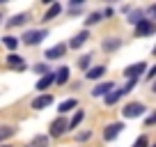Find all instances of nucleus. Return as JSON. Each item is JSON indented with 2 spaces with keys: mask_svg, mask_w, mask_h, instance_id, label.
<instances>
[{
  "mask_svg": "<svg viewBox=\"0 0 156 147\" xmlns=\"http://www.w3.org/2000/svg\"><path fill=\"white\" fill-rule=\"evenodd\" d=\"M46 37H48V32H46V30H28V32L23 34V44L37 46V44H41Z\"/></svg>",
  "mask_w": 156,
  "mask_h": 147,
  "instance_id": "1",
  "label": "nucleus"
},
{
  "mask_svg": "<svg viewBox=\"0 0 156 147\" xmlns=\"http://www.w3.org/2000/svg\"><path fill=\"white\" fill-rule=\"evenodd\" d=\"M145 71H147V64L145 62H136V64H131V67L124 69V76H126L129 81H138V76L145 74Z\"/></svg>",
  "mask_w": 156,
  "mask_h": 147,
  "instance_id": "2",
  "label": "nucleus"
},
{
  "mask_svg": "<svg viewBox=\"0 0 156 147\" xmlns=\"http://www.w3.org/2000/svg\"><path fill=\"white\" fill-rule=\"evenodd\" d=\"M64 131H69V122L64 117H58V120L51 122V136H53V138H60Z\"/></svg>",
  "mask_w": 156,
  "mask_h": 147,
  "instance_id": "3",
  "label": "nucleus"
},
{
  "mask_svg": "<svg viewBox=\"0 0 156 147\" xmlns=\"http://www.w3.org/2000/svg\"><path fill=\"white\" fill-rule=\"evenodd\" d=\"M154 32H156V23H151L147 19H142L136 25V37H147V34H154Z\"/></svg>",
  "mask_w": 156,
  "mask_h": 147,
  "instance_id": "4",
  "label": "nucleus"
},
{
  "mask_svg": "<svg viewBox=\"0 0 156 147\" xmlns=\"http://www.w3.org/2000/svg\"><path fill=\"white\" fill-rule=\"evenodd\" d=\"M142 113H145V106H142V103H129V106H124V110H122V115H124L126 120L140 117Z\"/></svg>",
  "mask_w": 156,
  "mask_h": 147,
  "instance_id": "5",
  "label": "nucleus"
},
{
  "mask_svg": "<svg viewBox=\"0 0 156 147\" xmlns=\"http://www.w3.org/2000/svg\"><path fill=\"white\" fill-rule=\"evenodd\" d=\"M122 129H124V124L122 122H115V124H108L106 127V131H103V138L106 140H115L119 133H122Z\"/></svg>",
  "mask_w": 156,
  "mask_h": 147,
  "instance_id": "6",
  "label": "nucleus"
},
{
  "mask_svg": "<svg viewBox=\"0 0 156 147\" xmlns=\"http://www.w3.org/2000/svg\"><path fill=\"white\" fill-rule=\"evenodd\" d=\"M64 53H67V44H58V46H53V48L46 51L44 58H46V60H60Z\"/></svg>",
  "mask_w": 156,
  "mask_h": 147,
  "instance_id": "7",
  "label": "nucleus"
},
{
  "mask_svg": "<svg viewBox=\"0 0 156 147\" xmlns=\"http://www.w3.org/2000/svg\"><path fill=\"white\" fill-rule=\"evenodd\" d=\"M112 90H115V85H112L110 81H106V83H99L97 88L92 90V97H106V94H110Z\"/></svg>",
  "mask_w": 156,
  "mask_h": 147,
  "instance_id": "8",
  "label": "nucleus"
},
{
  "mask_svg": "<svg viewBox=\"0 0 156 147\" xmlns=\"http://www.w3.org/2000/svg\"><path fill=\"white\" fill-rule=\"evenodd\" d=\"M51 103H53V94H41V97L32 99V108L34 110H41V108L51 106Z\"/></svg>",
  "mask_w": 156,
  "mask_h": 147,
  "instance_id": "9",
  "label": "nucleus"
},
{
  "mask_svg": "<svg viewBox=\"0 0 156 147\" xmlns=\"http://www.w3.org/2000/svg\"><path fill=\"white\" fill-rule=\"evenodd\" d=\"M87 39H90V32H87V30H83V32H78L76 37L69 41V48H80V46H83Z\"/></svg>",
  "mask_w": 156,
  "mask_h": 147,
  "instance_id": "10",
  "label": "nucleus"
},
{
  "mask_svg": "<svg viewBox=\"0 0 156 147\" xmlns=\"http://www.w3.org/2000/svg\"><path fill=\"white\" fill-rule=\"evenodd\" d=\"M53 83H55V74L51 71V74H46L44 78H41V81L37 83V90H39V92H44V90H48V88H51Z\"/></svg>",
  "mask_w": 156,
  "mask_h": 147,
  "instance_id": "11",
  "label": "nucleus"
},
{
  "mask_svg": "<svg viewBox=\"0 0 156 147\" xmlns=\"http://www.w3.org/2000/svg\"><path fill=\"white\" fill-rule=\"evenodd\" d=\"M122 97H124V90H122V88H115L110 94H106V106H112V103H117Z\"/></svg>",
  "mask_w": 156,
  "mask_h": 147,
  "instance_id": "12",
  "label": "nucleus"
},
{
  "mask_svg": "<svg viewBox=\"0 0 156 147\" xmlns=\"http://www.w3.org/2000/svg\"><path fill=\"white\" fill-rule=\"evenodd\" d=\"M103 74H106V67H103V64H99V67L87 69V71H85V76H87L90 81H97V78H101Z\"/></svg>",
  "mask_w": 156,
  "mask_h": 147,
  "instance_id": "13",
  "label": "nucleus"
},
{
  "mask_svg": "<svg viewBox=\"0 0 156 147\" xmlns=\"http://www.w3.org/2000/svg\"><path fill=\"white\" fill-rule=\"evenodd\" d=\"M119 46H122V39H117V37H110V39H103V51H108V53L117 51Z\"/></svg>",
  "mask_w": 156,
  "mask_h": 147,
  "instance_id": "14",
  "label": "nucleus"
},
{
  "mask_svg": "<svg viewBox=\"0 0 156 147\" xmlns=\"http://www.w3.org/2000/svg\"><path fill=\"white\" fill-rule=\"evenodd\" d=\"M69 78V67H60L58 71H55V83L58 85H64Z\"/></svg>",
  "mask_w": 156,
  "mask_h": 147,
  "instance_id": "15",
  "label": "nucleus"
},
{
  "mask_svg": "<svg viewBox=\"0 0 156 147\" xmlns=\"http://www.w3.org/2000/svg\"><path fill=\"white\" fill-rule=\"evenodd\" d=\"M7 64H9V67H16V69H25V64H23V58H21V55H16V53L7 55Z\"/></svg>",
  "mask_w": 156,
  "mask_h": 147,
  "instance_id": "16",
  "label": "nucleus"
},
{
  "mask_svg": "<svg viewBox=\"0 0 156 147\" xmlns=\"http://www.w3.org/2000/svg\"><path fill=\"white\" fill-rule=\"evenodd\" d=\"M25 21H28V14H16V16H12V19L7 21V25H9V28H16V25H23Z\"/></svg>",
  "mask_w": 156,
  "mask_h": 147,
  "instance_id": "17",
  "label": "nucleus"
},
{
  "mask_svg": "<svg viewBox=\"0 0 156 147\" xmlns=\"http://www.w3.org/2000/svg\"><path fill=\"white\" fill-rule=\"evenodd\" d=\"M28 147H48V136H37V138H32Z\"/></svg>",
  "mask_w": 156,
  "mask_h": 147,
  "instance_id": "18",
  "label": "nucleus"
},
{
  "mask_svg": "<svg viewBox=\"0 0 156 147\" xmlns=\"http://www.w3.org/2000/svg\"><path fill=\"white\" fill-rule=\"evenodd\" d=\"M60 9H62V7H60L58 2H53V5H51V9L44 14V19H41V21H51V19H55V16L60 14Z\"/></svg>",
  "mask_w": 156,
  "mask_h": 147,
  "instance_id": "19",
  "label": "nucleus"
},
{
  "mask_svg": "<svg viewBox=\"0 0 156 147\" xmlns=\"http://www.w3.org/2000/svg\"><path fill=\"white\" fill-rule=\"evenodd\" d=\"M73 108H76V99H67V101H62V103H60V108H58V110H60V113H69V110H73Z\"/></svg>",
  "mask_w": 156,
  "mask_h": 147,
  "instance_id": "20",
  "label": "nucleus"
},
{
  "mask_svg": "<svg viewBox=\"0 0 156 147\" xmlns=\"http://www.w3.org/2000/svg\"><path fill=\"white\" fill-rule=\"evenodd\" d=\"M14 133H16V129H14V127H0V142L7 140V138H12Z\"/></svg>",
  "mask_w": 156,
  "mask_h": 147,
  "instance_id": "21",
  "label": "nucleus"
},
{
  "mask_svg": "<svg viewBox=\"0 0 156 147\" xmlns=\"http://www.w3.org/2000/svg\"><path fill=\"white\" fill-rule=\"evenodd\" d=\"M83 117H85V113H83V110H76V115H73V120H71V122H69V129H76L78 124L83 122Z\"/></svg>",
  "mask_w": 156,
  "mask_h": 147,
  "instance_id": "22",
  "label": "nucleus"
},
{
  "mask_svg": "<svg viewBox=\"0 0 156 147\" xmlns=\"http://www.w3.org/2000/svg\"><path fill=\"white\" fill-rule=\"evenodd\" d=\"M90 64H92V55H83V58H80V60H78V67H80V69H83V71H87V69H90Z\"/></svg>",
  "mask_w": 156,
  "mask_h": 147,
  "instance_id": "23",
  "label": "nucleus"
},
{
  "mask_svg": "<svg viewBox=\"0 0 156 147\" xmlns=\"http://www.w3.org/2000/svg\"><path fill=\"white\" fill-rule=\"evenodd\" d=\"M101 12H94V14H90L87 19H85V28H87V25H94V23H99V21H101Z\"/></svg>",
  "mask_w": 156,
  "mask_h": 147,
  "instance_id": "24",
  "label": "nucleus"
},
{
  "mask_svg": "<svg viewBox=\"0 0 156 147\" xmlns=\"http://www.w3.org/2000/svg\"><path fill=\"white\" fill-rule=\"evenodd\" d=\"M142 21V12L140 9H136V12H131V14H129V23L131 25H138Z\"/></svg>",
  "mask_w": 156,
  "mask_h": 147,
  "instance_id": "25",
  "label": "nucleus"
},
{
  "mask_svg": "<svg viewBox=\"0 0 156 147\" xmlns=\"http://www.w3.org/2000/svg\"><path fill=\"white\" fill-rule=\"evenodd\" d=\"M2 41H5V46L9 51H16V46H19V39H16V37H5Z\"/></svg>",
  "mask_w": 156,
  "mask_h": 147,
  "instance_id": "26",
  "label": "nucleus"
},
{
  "mask_svg": "<svg viewBox=\"0 0 156 147\" xmlns=\"http://www.w3.org/2000/svg\"><path fill=\"white\" fill-rule=\"evenodd\" d=\"M147 21H151V23L156 21V5H149V7H147Z\"/></svg>",
  "mask_w": 156,
  "mask_h": 147,
  "instance_id": "27",
  "label": "nucleus"
},
{
  "mask_svg": "<svg viewBox=\"0 0 156 147\" xmlns=\"http://www.w3.org/2000/svg\"><path fill=\"white\" fill-rule=\"evenodd\" d=\"M90 138H92V131H83V133H78L76 140H78V142H83V140H90Z\"/></svg>",
  "mask_w": 156,
  "mask_h": 147,
  "instance_id": "28",
  "label": "nucleus"
},
{
  "mask_svg": "<svg viewBox=\"0 0 156 147\" xmlns=\"http://www.w3.org/2000/svg\"><path fill=\"white\" fill-rule=\"evenodd\" d=\"M32 71H37V74H51L46 64H37V67H32Z\"/></svg>",
  "mask_w": 156,
  "mask_h": 147,
  "instance_id": "29",
  "label": "nucleus"
},
{
  "mask_svg": "<svg viewBox=\"0 0 156 147\" xmlns=\"http://www.w3.org/2000/svg\"><path fill=\"white\" fill-rule=\"evenodd\" d=\"M133 147H147V136H140L136 142H133Z\"/></svg>",
  "mask_w": 156,
  "mask_h": 147,
  "instance_id": "30",
  "label": "nucleus"
},
{
  "mask_svg": "<svg viewBox=\"0 0 156 147\" xmlns=\"http://www.w3.org/2000/svg\"><path fill=\"white\" fill-rule=\"evenodd\" d=\"M145 124H147V127H151V124H156V113H151L149 117L145 120Z\"/></svg>",
  "mask_w": 156,
  "mask_h": 147,
  "instance_id": "31",
  "label": "nucleus"
},
{
  "mask_svg": "<svg viewBox=\"0 0 156 147\" xmlns=\"http://www.w3.org/2000/svg\"><path fill=\"white\" fill-rule=\"evenodd\" d=\"M154 76H156V64H154V67H151V69H149V74H147V78H149V81H151V78H154Z\"/></svg>",
  "mask_w": 156,
  "mask_h": 147,
  "instance_id": "32",
  "label": "nucleus"
},
{
  "mask_svg": "<svg viewBox=\"0 0 156 147\" xmlns=\"http://www.w3.org/2000/svg\"><path fill=\"white\" fill-rule=\"evenodd\" d=\"M151 92H154V94H156V81H154V85H151Z\"/></svg>",
  "mask_w": 156,
  "mask_h": 147,
  "instance_id": "33",
  "label": "nucleus"
},
{
  "mask_svg": "<svg viewBox=\"0 0 156 147\" xmlns=\"http://www.w3.org/2000/svg\"><path fill=\"white\" fill-rule=\"evenodd\" d=\"M151 55H154V58H156V46H154V51H151Z\"/></svg>",
  "mask_w": 156,
  "mask_h": 147,
  "instance_id": "34",
  "label": "nucleus"
},
{
  "mask_svg": "<svg viewBox=\"0 0 156 147\" xmlns=\"http://www.w3.org/2000/svg\"><path fill=\"white\" fill-rule=\"evenodd\" d=\"M0 147H9V145H0Z\"/></svg>",
  "mask_w": 156,
  "mask_h": 147,
  "instance_id": "35",
  "label": "nucleus"
},
{
  "mask_svg": "<svg viewBox=\"0 0 156 147\" xmlns=\"http://www.w3.org/2000/svg\"><path fill=\"white\" fill-rule=\"evenodd\" d=\"M0 19H2V16H0Z\"/></svg>",
  "mask_w": 156,
  "mask_h": 147,
  "instance_id": "36",
  "label": "nucleus"
},
{
  "mask_svg": "<svg viewBox=\"0 0 156 147\" xmlns=\"http://www.w3.org/2000/svg\"><path fill=\"white\" fill-rule=\"evenodd\" d=\"M154 147H156V145H154Z\"/></svg>",
  "mask_w": 156,
  "mask_h": 147,
  "instance_id": "37",
  "label": "nucleus"
}]
</instances>
